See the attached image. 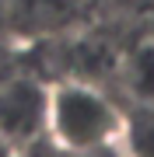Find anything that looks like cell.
I'll list each match as a JSON object with an SVG mask.
<instances>
[{"mask_svg": "<svg viewBox=\"0 0 154 157\" xmlns=\"http://www.w3.org/2000/svg\"><path fill=\"white\" fill-rule=\"evenodd\" d=\"M46 133L60 154L91 157L119 143L123 108L84 80H60L46 91Z\"/></svg>", "mask_w": 154, "mask_h": 157, "instance_id": "6da1fadb", "label": "cell"}, {"mask_svg": "<svg viewBox=\"0 0 154 157\" xmlns=\"http://www.w3.org/2000/svg\"><path fill=\"white\" fill-rule=\"evenodd\" d=\"M39 133H46V91L28 80L0 87V140L28 143Z\"/></svg>", "mask_w": 154, "mask_h": 157, "instance_id": "7a4b0ae2", "label": "cell"}, {"mask_svg": "<svg viewBox=\"0 0 154 157\" xmlns=\"http://www.w3.org/2000/svg\"><path fill=\"white\" fill-rule=\"evenodd\" d=\"M126 157H154V105H140L133 115L123 112L119 143Z\"/></svg>", "mask_w": 154, "mask_h": 157, "instance_id": "3957f363", "label": "cell"}, {"mask_svg": "<svg viewBox=\"0 0 154 157\" xmlns=\"http://www.w3.org/2000/svg\"><path fill=\"white\" fill-rule=\"evenodd\" d=\"M126 80H130V91L137 94L140 105H154V42L140 45L130 56Z\"/></svg>", "mask_w": 154, "mask_h": 157, "instance_id": "277c9868", "label": "cell"}]
</instances>
